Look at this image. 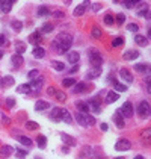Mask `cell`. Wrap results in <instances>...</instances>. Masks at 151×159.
I'll return each instance as SVG.
<instances>
[{
  "mask_svg": "<svg viewBox=\"0 0 151 159\" xmlns=\"http://www.w3.org/2000/svg\"><path fill=\"white\" fill-rule=\"evenodd\" d=\"M73 45V37L71 35H68V34H62V35H59L56 40L51 42V49H54L58 53H65V52H68L70 50V47Z\"/></svg>",
  "mask_w": 151,
  "mask_h": 159,
  "instance_id": "6da1fadb",
  "label": "cell"
},
{
  "mask_svg": "<svg viewBox=\"0 0 151 159\" xmlns=\"http://www.w3.org/2000/svg\"><path fill=\"white\" fill-rule=\"evenodd\" d=\"M89 62H91V65H92L94 68H100L101 64H103V56H101V53L92 49V50L89 52Z\"/></svg>",
  "mask_w": 151,
  "mask_h": 159,
  "instance_id": "7a4b0ae2",
  "label": "cell"
},
{
  "mask_svg": "<svg viewBox=\"0 0 151 159\" xmlns=\"http://www.w3.org/2000/svg\"><path fill=\"white\" fill-rule=\"evenodd\" d=\"M132 149V143H130V139H127V138H121V139H118V143L115 144V150L116 152H125V150H130Z\"/></svg>",
  "mask_w": 151,
  "mask_h": 159,
  "instance_id": "3957f363",
  "label": "cell"
},
{
  "mask_svg": "<svg viewBox=\"0 0 151 159\" xmlns=\"http://www.w3.org/2000/svg\"><path fill=\"white\" fill-rule=\"evenodd\" d=\"M118 111H119V114H121L124 118H130V117L133 115V105H132L130 102H125Z\"/></svg>",
  "mask_w": 151,
  "mask_h": 159,
  "instance_id": "277c9868",
  "label": "cell"
},
{
  "mask_svg": "<svg viewBox=\"0 0 151 159\" xmlns=\"http://www.w3.org/2000/svg\"><path fill=\"white\" fill-rule=\"evenodd\" d=\"M138 114H139L141 117H148V115H150V105H148V102L142 100V102L138 105Z\"/></svg>",
  "mask_w": 151,
  "mask_h": 159,
  "instance_id": "5b68a950",
  "label": "cell"
},
{
  "mask_svg": "<svg viewBox=\"0 0 151 159\" xmlns=\"http://www.w3.org/2000/svg\"><path fill=\"white\" fill-rule=\"evenodd\" d=\"M88 106H89V111H92L94 114H100L101 112V103L98 102V99H91Z\"/></svg>",
  "mask_w": 151,
  "mask_h": 159,
  "instance_id": "8992f818",
  "label": "cell"
},
{
  "mask_svg": "<svg viewBox=\"0 0 151 159\" xmlns=\"http://www.w3.org/2000/svg\"><path fill=\"white\" fill-rule=\"evenodd\" d=\"M141 56V53L138 52V50H127V52H124V55H122V58L125 59V61H133V59H136V58H139Z\"/></svg>",
  "mask_w": 151,
  "mask_h": 159,
  "instance_id": "52a82bcc",
  "label": "cell"
},
{
  "mask_svg": "<svg viewBox=\"0 0 151 159\" xmlns=\"http://www.w3.org/2000/svg\"><path fill=\"white\" fill-rule=\"evenodd\" d=\"M119 76H121V79L124 80V82H127V83H132L133 82V76H132V73L127 68H121L119 70Z\"/></svg>",
  "mask_w": 151,
  "mask_h": 159,
  "instance_id": "ba28073f",
  "label": "cell"
},
{
  "mask_svg": "<svg viewBox=\"0 0 151 159\" xmlns=\"http://www.w3.org/2000/svg\"><path fill=\"white\" fill-rule=\"evenodd\" d=\"M74 118L77 120V123H79L80 126H83V127H88V126H89V123H88V114H80V112H77Z\"/></svg>",
  "mask_w": 151,
  "mask_h": 159,
  "instance_id": "9c48e42d",
  "label": "cell"
},
{
  "mask_svg": "<svg viewBox=\"0 0 151 159\" xmlns=\"http://www.w3.org/2000/svg\"><path fill=\"white\" fill-rule=\"evenodd\" d=\"M12 6H14V0H0V11L2 12H9Z\"/></svg>",
  "mask_w": 151,
  "mask_h": 159,
  "instance_id": "30bf717a",
  "label": "cell"
},
{
  "mask_svg": "<svg viewBox=\"0 0 151 159\" xmlns=\"http://www.w3.org/2000/svg\"><path fill=\"white\" fill-rule=\"evenodd\" d=\"M61 121H64V123H67V124H71V123H73V117H71L70 111L61 109Z\"/></svg>",
  "mask_w": 151,
  "mask_h": 159,
  "instance_id": "8fae6325",
  "label": "cell"
},
{
  "mask_svg": "<svg viewBox=\"0 0 151 159\" xmlns=\"http://www.w3.org/2000/svg\"><path fill=\"white\" fill-rule=\"evenodd\" d=\"M42 82H44V79L39 76V78H37L35 80H30V82H29V86H30V89L38 91V89H41V86H42Z\"/></svg>",
  "mask_w": 151,
  "mask_h": 159,
  "instance_id": "7c38bea8",
  "label": "cell"
},
{
  "mask_svg": "<svg viewBox=\"0 0 151 159\" xmlns=\"http://www.w3.org/2000/svg\"><path fill=\"white\" fill-rule=\"evenodd\" d=\"M113 121H115V124H116L119 129H122V127H124V124H125V121H124V117L119 114V111H116V112L113 114Z\"/></svg>",
  "mask_w": 151,
  "mask_h": 159,
  "instance_id": "4fadbf2b",
  "label": "cell"
},
{
  "mask_svg": "<svg viewBox=\"0 0 151 159\" xmlns=\"http://www.w3.org/2000/svg\"><path fill=\"white\" fill-rule=\"evenodd\" d=\"M88 6H89V3H88V2H83L82 5H79V6L74 9V15H76V17H80V15H83Z\"/></svg>",
  "mask_w": 151,
  "mask_h": 159,
  "instance_id": "5bb4252c",
  "label": "cell"
},
{
  "mask_svg": "<svg viewBox=\"0 0 151 159\" xmlns=\"http://www.w3.org/2000/svg\"><path fill=\"white\" fill-rule=\"evenodd\" d=\"M11 61H12V65L14 67H21L23 65V56L18 55V53H14L12 58H11Z\"/></svg>",
  "mask_w": 151,
  "mask_h": 159,
  "instance_id": "9a60e30c",
  "label": "cell"
},
{
  "mask_svg": "<svg viewBox=\"0 0 151 159\" xmlns=\"http://www.w3.org/2000/svg\"><path fill=\"white\" fill-rule=\"evenodd\" d=\"M50 108V103L45 102V100H38L35 103V111H45Z\"/></svg>",
  "mask_w": 151,
  "mask_h": 159,
  "instance_id": "2e32d148",
  "label": "cell"
},
{
  "mask_svg": "<svg viewBox=\"0 0 151 159\" xmlns=\"http://www.w3.org/2000/svg\"><path fill=\"white\" fill-rule=\"evenodd\" d=\"M111 83H113L115 92H124V91H127V85H124V83H119V82H116L115 79L111 80Z\"/></svg>",
  "mask_w": 151,
  "mask_h": 159,
  "instance_id": "e0dca14e",
  "label": "cell"
},
{
  "mask_svg": "<svg viewBox=\"0 0 151 159\" xmlns=\"http://www.w3.org/2000/svg\"><path fill=\"white\" fill-rule=\"evenodd\" d=\"M118 99H119V94H118V92H115V91L106 92V103H113V102H116Z\"/></svg>",
  "mask_w": 151,
  "mask_h": 159,
  "instance_id": "ac0fdd59",
  "label": "cell"
},
{
  "mask_svg": "<svg viewBox=\"0 0 151 159\" xmlns=\"http://www.w3.org/2000/svg\"><path fill=\"white\" fill-rule=\"evenodd\" d=\"M61 139L67 144V146H76V139L73 136H70V135H67V133H61Z\"/></svg>",
  "mask_w": 151,
  "mask_h": 159,
  "instance_id": "d6986e66",
  "label": "cell"
},
{
  "mask_svg": "<svg viewBox=\"0 0 151 159\" xmlns=\"http://www.w3.org/2000/svg\"><path fill=\"white\" fill-rule=\"evenodd\" d=\"M67 59H68V62L70 64H77L79 62V59H80V55L77 53V52H70L68 55H67Z\"/></svg>",
  "mask_w": 151,
  "mask_h": 159,
  "instance_id": "ffe728a7",
  "label": "cell"
},
{
  "mask_svg": "<svg viewBox=\"0 0 151 159\" xmlns=\"http://www.w3.org/2000/svg\"><path fill=\"white\" fill-rule=\"evenodd\" d=\"M50 120L54 121V123H59V121H61V108H53L51 115H50Z\"/></svg>",
  "mask_w": 151,
  "mask_h": 159,
  "instance_id": "44dd1931",
  "label": "cell"
},
{
  "mask_svg": "<svg viewBox=\"0 0 151 159\" xmlns=\"http://www.w3.org/2000/svg\"><path fill=\"white\" fill-rule=\"evenodd\" d=\"M12 152H14V150H12L11 146H3V147L0 149V156H2V158H8V156H11Z\"/></svg>",
  "mask_w": 151,
  "mask_h": 159,
  "instance_id": "7402d4cb",
  "label": "cell"
},
{
  "mask_svg": "<svg viewBox=\"0 0 151 159\" xmlns=\"http://www.w3.org/2000/svg\"><path fill=\"white\" fill-rule=\"evenodd\" d=\"M3 88H9L11 85H14V78L12 76H5L2 78V83H0Z\"/></svg>",
  "mask_w": 151,
  "mask_h": 159,
  "instance_id": "603a6c76",
  "label": "cell"
},
{
  "mask_svg": "<svg viewBox=\"0 0 151 159\" xmlns=\"http://www.w3.org/2000/svg\"><path fill=\"white\" fill-rule=\"evenodd\" d=\"M32 55H33V58L41 59V58H44V55H45V50H44L42 47H35V49H33V52H32Z\"/></svg>",
  "mask_w": 151,
  "mask_h": 159,
  "instance_id": "cb8c5ba5",
  "label": "cell"
},
{
  "mask_svg": "<svg viewBox=\"0 0 151 159\" xmlns=\"http://www.w3.org/2000/svg\"><path fill=\"white\" fill-rule=\"evenodd\" d=\"M17 92H20V94H29V92H32V89H30L29 83H24V85L17 86Z\"/></svg>",
  "mask_w": 151,
  "mask_h": 159,
  "instance_id": "d4e9b609",
  "label": "cell"
},
{
  "mask_svg": "<svg viewBox=\"0 0 151 159\" xmlns=\"http://www.w3.org/2000/svg\"><path fill=\"white\" fill-rule=\"evenodd\" d=\"M76 108L79 109V112H80V114H88V112H89V106H88V103L80 102V103H77V105H76Z\"/></svg>",
  "mask_w": 151,
  "mask_h": 159,
  "instance_id": "484cf974",
  "label": "cell"
},
{
  "mask_svg": "<svg viewBox=\"0 0 151 159\" xmlns=\"http://www.w3.org/2000/svg\"><path fill=\"white\" fill-rule=\"evenodd\" d=\"M91 147L89 146H85L83 149H82V152H80V156H79V159H86V158H89L91 156Z\"/></svg>",
  "mask_w": 151,
  "mask_h": 159,
  "instance_id": "4316f807",
  "label": "cell"
},
{
  "mask_svg": "<svg viewBox=\"0 0 151 159\" xmlns=\"http://www.w3.org/2000/svg\"><path fill=\"white\" fill-rule=\"evenodd\" d=\"M29 41H30V42H33L35 45H39V44H41V34H39V32H33V34L30 35Z\"/></svg>",
  "mask_w": 151,
  "mask_h": 159,
  "instance_id": "83f0119b",
  "label": "cell"
},
{
  "mask_svg": "<svg viewBox=\"0 0 151 159\" xmlns=\"http://www.w3.org/2000/svg\"><path fill=\"white\" fill-rule=\"evenodd\" d=\"M91 34H92V38H95V40H100L101 35H103V32H101V29L98 26H94L92 31H91Z\"/></svg>",
  "mask_w": 151,
  "mask_h": 159,
  "instance_id": "f1b7e54d",
  "label": "cell"
},
{
  "mask_svg": "<svg viewBox=\"0 0 151 159\" xmlns=\"http://www.w3.org/2000/svg\"><path fill=\"white\" fill-rule=\"evenodd\" d=\"M86 89H88V85H86L85 82L74 85V92L76 94H80V92H83V91H86Z\"/></svg>",
  "mask_w": 151,
  "mask_h": 159,
  "instance_id": "f546056e",
  "label": "cell"
},
{
  "mask_svg": "<svg viewBox=\"0 0 151 159\" xmlns=\"http://www.w3.org/2000/svg\"><path fill=\"white\" fill-rule=\"evenodd\" d=\"M37 143H38V147L39 149H45L47 147V138L44 135H39L37 138Z\"/></svg>",
  "mask_w": 151,
  "mask_h": 159,
  "instance_id": "4dcf8cb0",
  "label": "cell"
},
{
  "mask_svg": "<svg viewBox=\"0 0 151 159\" xmlns=\"http://www.w3.org/2000/svg\"><path fill=\"white\" fill-rule=\"evenodd\" d=\"M18 141H20L23 146H26V147H30V146H32V139L27 138V136H24V135H20V136H18Z\"/></svg>",
  "mask_w": 151,
  "mask_h": 159,
  "instance_id": "1f68e13d",
  "label": "cell"
},
{
  "mask_svg": "<svg viewBox=\"0 0 151 159\" xmlns=\"http://www.w3.org/2000/svg\"><path fill=\"white\" fill-rule=\"evenodd\" d=\"M101 74V70L100 68H94V71H89L88 74H86V79H95V78H98Z\"/></svg>",
  "mask_w": 151,
  "mask_h": 159,
  "instance_id": "d6a6232c",
  "label": "cell"
},
{
  "mask_svg": "<svg viewBox=\"0 0 151 159\" xmlns=\"http://www.w3.org/2000/svg\"><path fill=\"white\" fill-rule=\"evenodd\" d=\"M11 26H12V29L17 31V32H20V31L23 29V23H21L20 20H12V21H11Z\"/></svg>",
  "mask_w": 151,
  "mask_h": 159,
  "instance_id": "836d02e7",
  "label": "cell"
},
{
  "mask_svg": "<svg viewBox=\"0 0 151 159\" xmlns=\"http://www.w3.org/2000/svg\"><path fill=\"white\" fill-rule=\"evenodd\" d=\"M26 52V45H24V42H15V53H18V55H21V53H24Z\"/></svg>",
  "mask_w": 151,
  "mask_h": 159,
  "instance_id": "e575fe53",
  "label": "cell"
},
{
  "mask_svg": "<svg viewBox=\"0 0 151 159\" xmlns=\"http://www.w3.org/2000/svg\"><path fill=\"white\" fill-rule=\"evenodd\" d=\"M51 67H53L56 71H64V70H65V64H62V62H59V61H53V62H51Z\"/></svg>",
  "mask_w": 151,
  "mask_h": 159,
  "instance_id": "d590c367",
  "label": "cell"
},
{
  "mask_svg": "<svg viewBox=\"0 0 151 159\" xmlns=\"http://www.w3.org/2000/svg\"><path fill=\"white\" fill-rule=\"evenodd\" d=\"M50 32H53V24L45 23V24L41 27V32H39V34H50Z\"/></svg>",
  "mask_w": 151,
  "mask_h": 159,
  "instance_id": "8d00e7d4",
  "label": "cell"
},
{
  "mask_svg": "<svg viewBox=\"0 0 151 159\" xmlns=\"http://www.w3.org/2000/svg\"><path fill=\"white\" fill-rule=\"evenodd\" d=\"M37 14L39 15V17H44V15H48L50 14V11H48V8L47 6H39L37 11Z\"/></svg>",
  "mask_w": 151,
  "mask_h": 159,
  "instance_id": "74e56055",
  "label": "cell"
},
{
  "mask_svg": "<svg viewBox=\"0 0 151 159\" xmlns=\"http://www.w3.org/2000/svg\"><path fill=\"white\" fill-rule=\"evenodd\" d=\"M135 70H136L138 73H145V71L148 70V65H147V64H136V65H135Z\"/></svg>",
  "mask_w": 151,
  "mask_h": 159,
  "instance_id": "f35d334b",
  "label": "cell"
},
{
  "mask_svg": "<svg viewBox=\"0 0 151 159\" xmlns=\"http://www.w3.org/2000/svg\"><path fill=\"white\" fill-rule=\"evenodd\" d=\"M135 42L139 44V45H147V38L142 37V35H136L135 37Z\"/></svg>",
  "mask_w": 151,
  "mask_h": 159,
  "instance_id": "ab89813d",
  "label": "cell"
},
{
  "mask_svg": "<svg viewBox=\"0 0 151 159\" xmlns=\"http://www.w3.org/2000/svg\"><path fill=\"white\" fill-rule=\"evenodd\" d=\"M24 126H26V129H29V130H37L38 129V123H35V121H26Z\"/></svg>",
  "mask_w": 151,
  "mask_h": 159,
  "instance_id": "60d3db41",
  "label": "cell"
},
{
  "mask_svg": "<svg viewBox=\"0 0 151 159\" xmlns=\"http://www.w3.org/2000/svg\"><path fill=\"white\" fill-rule=\"evenodd\" d=\"M54 97H56L59 102H65V100H67V94H65L64 91H59V89H58V92L54 94Z\"/></svg>",
  "mask_w": 151,
  "mask_h": 159,
  "instance_id": "b9f144b4",
  "label": "cell"
},
{
  "mask_svg": "<svg viewBox=\"0 0 151 159\" xmlns=\"http://www.w3.org/2000/svg\"><path fill=\"white\" fill-rule=\"evenodd\" d=\"M27 78L30 80H35L37 78H39V71H38V70H30V71L27 73Z\"/></svg>",
  "mask_w": 151,
  "mask_h": 159,
  "instance_id": "7bdbcfd3",
  "label": "cell"
},
{
  "mask_svg": "<svg viewBox=\"0 0 151 159\" xmlns=\"http://www.w3.org/2000/svg\"><path fill=\"white\" fill-rule=\"evenodd\" d=\"M74 83H76V80H74V79H71V78H67V79L62 80V85H64L65 88H68V86H73Z\"/></svg>",
  "mask_w": 151,
  "mask_h": 159,
  "instance_id": "ee69618b",
  "label": "cell"
},
{
  "mask_svg": "<svg viewBox=\"0 0 151 159\" xmlns=\"http://www.w3.org/2000/svg\"><path fill=\"white\" fill-rule=\"evenodd\" d=\"M113 20L116 21V24H122V23L125 21V15H124V14H118Z\"/></svg>",
  "mask_w": 151,
  "mask_h": 159,
  "instance_id": "f6af8a7d",
  "label": "cell"
},
{
  "mask_svg": "<svg viewBox=\"0 0 151 159\" xmlns=\"http://www.w3.org/2000/svg\"><path fill=\"white\" fill-rule=\"evenodd\" d=\"M127 29H128L130 32H136V34H138L139 26H138V24H135V23H130V24H127Z\"/></svg>",
  "mask_w": 151,
  "mask_h": 159,
  "instance_id": "bcb514c9",
  "label": "cell"
},
{
  "mask_svg": "<svg viewBox=\"0 0 151 159\" xmlns=\"http://www.w3.org/2000/svg\"><path fill=\"white\" fill-rule=\"evenodd\" d=\"M15 156H17L18 159H26V152H24V150L17 149V150H15Z\"/></svg>",
  "mask_w": 151,
  "mask_h": 159,
  "instance_id": "7dc6e473",
  "label": "cell"
},
{
  "mask_svg": "<svg viewBox=\"0 0 151 159\" xmlns=\"http://www.w3.org/2000/svg\"><path fill=\"white\" fill-rule=\"evenodd\" d=\"M113 21H115V20H113V17L111 15V14H107V15L104 17V23H106L107 26H112V24H113Z\"/></svg>",
  "mask_w": 151,
  "mask_h": 159,
  "instance_id": "c3c4849f",
  "label": "cell"
},
{
  "mask_svg": "<svg viewBox=\"0 0 151 159\" xmlns=\"http://www.w3.org/2000/svg\"><path fill=\"white\" fill-rule=\"evenodd\" d=\"M122 42H124L122 38H115L113 42H112V45H113V47H119V45H122Z\"/></svg>",
  "mask_w": 151,
  "mask_h": 159,
  "instance_id": "681fc988",
  "label": "cell"
},
{
  "mask_svg": "<svg viewBox=\"0 0 151 159\" xmlns=\"http://www.w3.org/2000/svg\"><path fill=\"white\" fill-rule=\"evenodd\" d=\"M56 92H58V89H56L54 86H48V88H47V94H48V96H54Z\"/></svg>",
  "mask_w": 151,
  "mask_h": 159,
  "instance_id": "f907efd6",
  "label": "cell"
},
{
  "mask_svg": "<svg viewBox=\"0 0 151 159\" xmlns=\"http://www.w3.org/2000/svg\"><path fill=\"white\" fill-rule=\"evenodd\" d=\"M151 136V130L150 129H145L144 132H142V138H147V139H150Z\"/></svg>",
  "mask_w": 151,
  "mask_h": 159,
  "instance_id": "816d5d0a",
  "label": "cell"
},
{
  "mask_svg": "<svg viewBox=\"0 0 151 159\" xmlns=\"http://www.w3.org/2000/svg\"><path fill=\"white\" fill-rule=\"evenodd\" d=\"M124 6L125 8H135V6H138V2H125Z\"/></svg>",
  "mask_w": 151,
  "mask_h": 159,
  "instance_id": "f5cc1de1",
  "label": "cell"
},
{
  "mask_svg": "<svg viewBox=\"0 0 151 159\" xmlns=\"http://www.w3.org/2000/svg\"><path fill=\"white\" fill-rule=\"evenodd\" d=\"M6 105H8L9 108H14V106H15V100H14V99H6Z\"/></svg>",
  "mask_w": 151,
  "mask_h": 159,
  "instance_id": "db71d44e",
  "label": "cell"
},
{
  "mask_svg": "<svg viewBox=\"0 0 151 159\" xmlns=\"http://www.w3.org/2000/svg\"><path fill=\"white\" fill-rule=\"evenodd\" d=\"M2 123L8 126V124L11 123V120H9V117H8V115H2Z\"/></svg>",
  "mask_w": 151,
  "mask_h": 159,
  "instance_id": "11a10c76",
  "label": "cell"
},
{
  "mask_svg": "<svg viewBox=\"0 0 151 159\" xmlns=\"http://www.w3.org/2000/svg\"><path fill=\"white\" fill-rule=\"evenodd\" d=\"M77 70H79V64H77V65H73V67H71V70H68V71H70V73H76Z\"/></svg>",
  "mask_w": 151,
  "mask_h": 159,
  "instance_id": "9f6ffc18",
  "label": "cell"
},
{
  "mask_svg": "<svg viewBox=\"0 0 151 159\" xmlns=\"http://www.w3.org/2000/svg\"><path fill=\"white\" fill-rule=\"evenodd\" d=\"M92 8H94V11L97 12V11H100V8H101V6H100L98 3H95V5H92Z\"/></svg>",
  "mask_w": 151,
  "mask_h": 159,
  "instance_id": "6f0895ef",
  "label": "cell"
},
{
  "mask_svg": "<svg viewBox=\"0 0 151 159\" xmlns=\"http://www.w3.org/2000/svg\"><path fill=\"white\" fill-rule=\"evenodd\" d=\"M107 129H109V126L106 123H101V130H107Z\"/></svg>",
  "mask_w": 151,
  "mask_h": 159,
  "instance_id": "680465c9",
  "label": "cell"
},
{
  "mask_svg": "<svg viewBox=\"0 0 151 159\" xmlns=\"http://www.w3.org/2000/svg\"><path fill=\"white\" fill-rule=\"evenodd\" d=\"M62 152H64V153H68V152H70V147L64 146V147H62Z\"/></svg>",
  "mask_w": 151,
  "mask_h": 159,
  "instance_id": "91938a15",
  "label": "cell"
},
{
  "mask_svg": "<svg viewBox=\"0 0 151 159\" xmlns=\"http://www.w3.org/2000/svg\"><path fill=\"white\" fill-rule=\"evenodd\" d=\"M5 37H3V35H0V45H3V44H5Z\"/></svg>",
  "mask_w": 151,
  "mask_h": 159,
  "instance_id": "94428289",
  "label": "cell"
},
{
  "mask_svg": "<svg viewBox=\"0 0 151 159\" xmlns=\"http://www.w3.org/2000/svg\"><path fill=\"white\" fill-rule=\"evenodd\" d=\"M53 15H54V17H64V12H54Z\"/></svg>",
  "mask_w": 151,
  "mask_h": 159,
  "instance_id": "6125c7cd",
  "label": "cell"
},
{
  "mask_svg": "<svg viewBox=\"0 0 151 159\" xmlns=\"http://www.w3.org/2000/svg\"><path fill=\"white\" fill-rule=\"evenodd\" d=\"M3 55H5V53H3V50H0V59L3 58Z\"/></svg>",
  "mask_w": 151,
  "mask_h": 159,
  "instance_id": "be15d7a7",
  "label": "cell"
},
{
  "mask_svg": "<svg viewBox=\"0 0 151 159\" xmlns=\"http://www.w3.org/2000/svg\"><path fill=\"white\" fill-rule=\"evenodd\" d=\"M133 159H144L142 156H136V158H133Z\"/></svg>",
  "mask_w": 151,
  "mask_h": 159,
  "instance_id": "e7e4bbea",
  "label": "cell"
},
{
  "mask_svg": "<svg viewBox=\"0 0 151 159\" xmlns=\"http://www.w3.org/2000/svg\"><path fill=\"white\" fill-rule=\"evenodd\" d=\"M113 159H124L122 156H118V158H113Z\"/></svg>",
  "mask_w": 151,
  "mask_h": 159,
  "instance_id": "03108f58",
  "label": "cell"
},
{
  "mask_svg": "<svg viewBox=\"0 0 151 159\" xmlns=\"http://www.w3.org/2000/svg\"><path fill=\"white\" fill-rule=\"evenodd\" d=\"M97 159H106V158H97Z\"/></svg>",
  "mask_w": 151,
  "mask_h": 159,
  "instance_id": "003e7915",
  "label": "cell"
}]
</instances>
